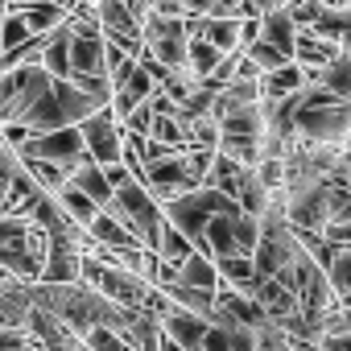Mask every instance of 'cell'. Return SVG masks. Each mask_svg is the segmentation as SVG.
I'll return each mask as SVG.
<instances>
[{
	"label": "cell",
	"instance_id": "22",
	"mask_svg": "<svg viewBox=\"0 0 351 351\" xmlns=\"http://www.w3.org/2000/svg\"><path fill=\"white\" fill-rule=\"evenodd\" d=\"M165 293L173 298V302H178V306H191V310H199V314H215V298L219 293H211V289H199V285H186L182 277L178 281H173V285H165Z\"/></svg>",
	"mask_w": 351,
	"mask_h": 351
},
{
	"label": "cell",
	"instance_id": "10",
	"mask_svg": "<svg viewBox=\"0 0 351 351\" xmlns=\"http://www.w3.org/2000/svg\"><path fill=\"white\" fill-rule=\"evenodd\" d=\"M261 87H265V99H285V95L310 87V71H306L298 58H289V62L265 71V75H261Z\"/></svg>",
	"mask_w": 351,
	"mask_h": 351
},
{
	"label": "cell",
	"instance_id": "4",
	"mask_svg": "<svg viewBox=\"0 0 351 351\" xmlns=\"http://www.w3.org/2000/svg\"><path fill=\"white\" fill-rule=\"evenodd\" d=\"M79 128H83V136H87L91 161H99V165L124 161V136H128V132H124V120L116 116L112 104H104V108H95L91 116H83Z\"/></svg>",
	"mask_w": 351,
	"mask_h": 351
},
{
	"label": "cell",
	"instance_id": "25",
	"mask_svg": "<svg viewBox=\"0 0 351 351\" xmlns=\"http://www.w3.org/2000/svg\"><path fill=\"white\" fill-rule=\"evenodd\" d=\"M191 252H195V240H191L182 228L165 223V232H161V244H157V256H165V261H173V265H182Z\"/></svg>",
	"mask_w": 351,
	"mask_h": 351
},
{
	"label": "cell",
	"instance_id": "12",
	"mask_svg": "<svg viewBox=\"0 0 351 351\" xmlns=\"http://www.w3.org/2000/svg\"><path fill=\"white\" fill-rule=\"evenodd\" d=\"M157 87H161V83L149 75V66H136V71L128 75V83H120V87H116V95H112V108H116V116L124 120V116H128L136 104H145V99H149Z\"/></svg>",
	"mask_w": 351,
	"mask_h": 351
},
{
	"label": "cell",
	"instance_id": "26",
	"mask_svg": "<svg viewBox=\"0 0 351 351\" xmlns=\"http://www.w3.org/2000/svg\"><path fill=\"white\" fill-rule=\"evenodd\" d=\"M326 273H330V285L339 289V298L347 302L351 298V244H339L335 248V261L326 265Z\"/></svg>",
	"mask_w": 351,
	"mask_h": 351
},
{
	"label": "cell",
	"instance_id": "5",
	"mask_svg": "<svg viewBox=\"0 0 351 351\" xmlns=\"http://www.w3.org/2000/svg\"><path fill=\"white\" fill-rule=\"evenodd\" d=\"M285 215L298 232H322L330 223V182L318 178L310 186L285 191Z\"/></svg>",
	"mask_w": 351,
	"mask_h": 351
},
{
	"label": "cell",
	"instance_id": "6",
	"mask_svg": "<svg viewBox=\"0 0 351 351\" xmlns=\"http://www.w3.org/2000/svg\"><path fill=\"white\" fill-rule=\"evenodd\" d=\"M161 318V330L178 343V351L182 347H203V335L211 330V318L207 314H199V310H191V306H178L169 298V306L157 314Z\"/></svg>",
	"mask_w": 351,
	"mask_h": 351
},
{
	"label": "cell",
	"instance_id": "31",
	"mask_svg": "<svg viewBox=\"0 0 351 351\" xmlns=\"http://www.w3.org/2000/svg\"><path fill=\"white\" fill-rule=\"evenodd\" d=\"M347 145H351V136H347Z\"/></svg>",
	"mask_w": 351,
	"mask_h": 351
},
{
	"label": "cell",
	"instance_id": "23",
	"mask_svg": "<svg viewBox=\"0 0 351 351\" xmlns=\"http://www.w3.org/2000/svg\"><path fill=\"white\" fill-rule=\"evenodd\" d=\"M186 46H191V38H153V42H145L141 50H149L161 66L178 71V66H186Z\"/></svg>",
	"mask_w": 351,
	"mask_h": 351
},
{
	"label": "cell",
	"instance_id": "30",
	"mask_svg": "<svg viewBox=\"0 0 351 351\" xmlns=\"http://www.w3.org/2000/svg\"><path fill=\"white\" fill-rule=\"evenodd\" d=\"M5 9H9V0H0V13H5Z\"/></svg>",
	"mask_w": 351,
	"mask_h": 351
},
{
	"label": "cell",
	"instance_id": "1",
	"mask_svg": "<svg viewBox=\"0 0 351 351\" xmlns=\"http://www.w3.org/2000/svg\"><path fill=\"white\" fill-rule=\"evenodd\" d=\"M298 136L314 145H347L351 136V99L335 95L322 83H310L302 91L298 108Z\"/></svg>",
	"mask_w": 351,
	"mask_h": 351
},
{
	"label": "cell",
	"instance_id": "20",
	"mask_svg": "<svg viewBox=\"0 0 351 351\" xmlns=\"http://www.w3.org/2000/svg\"><path fill=\"white\" fill-rule=\"evenodd\" d=\"M54 195H58V203H62V207L71 211V219H75V223H83V228H87V223H91V219H95V215L104 211V207H99V203H95V199H91V195H87L83 186H75L71 178H66V182H62V186H58Z\"/></svg>",
	"mask_w": 351,
	"mask_h": 351
},
{
	"label": "cell",
	"instance_id": "8",
	"mask_svg": "<svg viewBox=\"0 0 351 351\" xmlns=\"http://www.w3.org/2000/svg\"><path fill=\"white\" fill-rule=\"evenodd\" d=\"M256 298H261L265 314L277 318V322H285V318H293L302 310V298H298V289L285 277H261L256 281Z\"/></svg>",
	"mask_w": 351,
	"mask_h": 351
},
{
	"label": "cell",
	"instance_id": "7",
	"mask_svg": "<svg viewBox=\"0 0 351 351\" xmlns=\"http://www.w3.org/2000/svg\"><path fill=\"white\" fill-rule=\"evenodd\" d=\"M75 75H108V38L75 29L71 38V79Z\"/></svg>",
	"mask_w": 351,
	"mask_h": 351
},
{
	"label": "cell",
	"instance_id": "18",
	"mask_svg": "<svg viewBox=\"0 0 351 351\" xmlns=\"http://www.w3.org/2000/svg\"><path fill=\"white\" fill-rule=\"evenodd\" d=\"M273 195H277V191L261 178V173H256V165H248V169H244V182H240V195H236V199H240V207H244L248 215H265V211H269V203H273Z\"/></svg>",
	"mask_w": 351,
	"mask_h": 351
},
{
	"label": "cell",
	"instance_id": "2",
	"mask_svg": "<svg viewBox=\"0 0 351 351\" xmlns=\"http://www.w3.org/2000/svg\"><path fill=\"white\" fill-rule=\"evenodd\" d=\"M50 87H54V75L46 62H21L0 71V124L21 120Z\"/></svg>",
	"mask_w": 351,
	"mask_h": 351
},
{
	"label": "cell",
	"instance_id": "13",
	"mask_svg": "<svg viewBox=\"0 0 351 351\" xmlns=\"http://www.w3.org/2000/svg\"><path fill=\"white\" fill-rule=\"evenodd\" d=\"M71 38H75L71 17H66L62 25H54V29H50V42H46L42 62L50 66V75H54V79H71Z\"/></svg>",
	"mask_w": 351,
	"mask_h": 351
},
{
	"label": "cell",
	"instance_id": "17",
	"mask_svg": "<svg viewBox=\"0 0 351 351\" xmlns=\"http://www.w3.org/2000/svg\"><path fill=\"white\" fill-rule=\"evenodd\" d=\"M310 83H322V87H330L335 95L351 99V50H339L326 66L310 71Z\"/></svg>",
	"mask_w": 351,
	"mask_h": 351
},
{
	"label": "cell",
	"instance_id": "28",
	"mask_svg": "<svg viewBox=\"0 0 351 351\" xmlns=\"http://www.w3.org/2000/svg\"><path fill=\"white\" fill-rule=\"evenodd\" d=\"M244 54H248V58H252V62H256L261 71H273V66H281V62H289V58H293V54H285L281 46L265 42V38H256V42H252V46H248Z\"/></svg>",
	"mask_w": 351,
	"mask_h": 351
},
{
	"label": "cell",
	"instance_id": "19",
	"mask_svg": "<svg viewBox=\"0 0 351 351\" xmlns=\"http://www.w3.org/2000/svg\"><path fill=\"white\" fill-rule=\"evenodd\" d=\"M244 161H236V157H228V153H215V161H211V169H207V186H219L223 195H240V182H244Z\"/></svg>",
	"mask_w": 351,
	"mask_h": 351
},
{
	"label": "cell",
	"instance_id": "3",
	"mask_svg": "<svg viewBox=\"0 0 351 351\" xmlns=\"http://www.w3.org/2000/svg\"><path fill=\"white\" fill-rule=\"evenodd\" d=\"M21 157H50L75 173L83 161H91V149H87V136L79 124H62L50 132H29V141L21 145Z\"/></svg>",
	"mask_w": 351,
	"mask_h": 351
},
{
	"label": "cell",
	"instance_id": "9",
	"mask_svg": "<svg viewBox=\"0 0 351 351\" xmlns=\"http://www.w3.org/2000/svg\"><path fill=\"white\" fill-rule=\"evenodd\" d=\"M298 29H302V25H298V17H293L289 5H277V9H265V13H261V38L273 42V46H281L285 54H293Z\"/></svg>",
	"mask_w": 351,
	"mask_h": 351
},
{
	"label": "cell",
	"instance_id": "24",
	"mask_svg": "<svg viewBox=\"0 0 351 351\" xmlns=\"http://www.w3.org/2000/svg\"><path fill=\"white\" fill-rule=\"evenodd\" d=\"M21 161H25V169L34 173L46 191H58V186L71 178V169H66L62 161H50V157H21Z\"/></svg>",
	"mask_w": 351,
	"mask_h": 351
},
{
	"label": "cell",
	"instance_id": "16",
	"mask_svg": "<svg viewBox=\"0 0 351 351\" xmlns=\"http://www.w3.org/2000/svg\"><path fill=\"white\" fill-rule=\"evenodd\" d=\"M21 124L25 128H34V132H50V128H62V124H71L66 120V112H62V104H58V91L50 87L25 116H21Z\"/></svg>",
	"mask_w": 351,
	"mask_h": 351
},
{
	"label": "cell",
	"instance_id": "27",
	"mask_svg": "<svg viewBox=\"0 0 351 351\" xmlns=\"http://www.w3.org/2000/svg\"><path fill=\"white\" fill-rule=\"evenodd\" d=\"M21 169V149L9 141V136H0V203H5L9 186H13V173Z\"/></svg>",
	"mask_w": 351,
	"mask_h": 351
},
{
	"label": "cell",
	"instance_id": "29",
	"mask_svg": "<svg viewBox=\"0 0 351 351\" xmlns=\"http://www.w3.org/2000/svg\"><path fill=\"white\" fill-rule=\"evenodd\" d=\"M29 5H38V0H9V9H29Z\"/></svg>",
	"mask_w": 351,
	"mask_h": 351
},
{
	"label": "cell",
	"instance_id": "21",
	"mask_svg": "<svg viewBox=\"0 0 351 351\" xmlns=\"http://www.w3.org/2000/svg\"><path fill=\"white\" fill-rule=\"evenodd\" d=\"M219 62H223V50H219L215 42H207V38L191 34V46H186V66H191L199 79H207V75H211Z\"/></svg>",
	"mask_w": 351,
	"mask_h": 351
},
{
	"label": "cell",
	"instance_id": "15",
	"mask_svg": "<svg viewBox=\"0 0 351 351\" xmlns=\"http://www.w3.org/2000/svg\"><path fill=\"white\" fill-rule=\"evenodd\" d=\"M178 269H182V281H186V285H199V289H211V293H219V285H223L215 256H211V252H203V248H195Z\"/></svg>",
	"mask_w": 351,
	"mask_h": 351
},
{
	"label": "cell",
	"instance_id": "14",
	"mask_svg": "<svg viewBox=\"0 0 351 351\" xmlns=\"http://www.w3.org/2000/svg\"><path fill=\"white\" fill-rule=\"evenodd\" d=\"M71 182H75V186H83L99 207H112V203H116V186H112L108 169H104L99 161H83V165L71 173Z\"/></svg>",
	"mask_w": 351,
	"mask_h": 351
},
{
	"label": "cell",
	"instance_id": "11",
	"mask_svg": "<svg viewBox=\"0 0 351 351\" xmlns=\"http://www.w3.org/2000/svg\"><path fill=\"white\" fill-rule=\"evenodd\" d=\"M339 50H343V46H339L335 38H326V34H314V29H298L293 58H298L306 71H318V66H326V62H330Z\"/></svg>",
	"mask_w": 351,
	"mask_h": 351
}]
</instances>
